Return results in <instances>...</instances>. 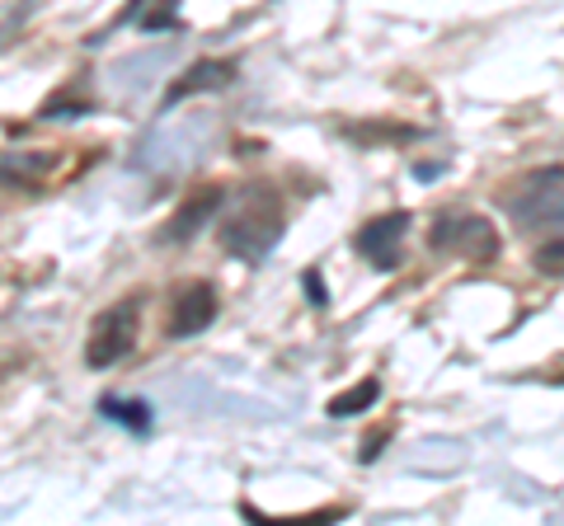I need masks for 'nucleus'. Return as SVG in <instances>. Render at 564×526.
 I'll use <instances>...</instances> for the list:
<instances>
[{
    "label": "nucleus",
    "instance_id": "obj_10",
    "mask_svg": "<svg viewBox=\"0 0 564 526\" xmlns=\"http://www.w3.org/2000/svg\"><path fill=\"white\" fill-rule=\"evenodd\" d=\"M381 395V385L377 381H362V385H352V391H344V395H334L329 399V414L334 418H352V414H362L372 399Z\"/></svg>",
    "mask_w": 564,
    "mask_h": 526
},
{
    "label": "nucleus",
    "instance_id": "obj_4",
    "mask_svg": "<svg viewBox=\"0 0 564 526\" xmlns=\"http://www.w3.org/2000/svg\"><path fill=\"white\" fill-rule=\"evenodd\" d=\"M429 244H433V250H443V254L475 259V263L499 259V231H494L485 217H475V212H447V217H437Z\"/></svg>",
    "mask_w": 564,
    "mask_h": 526
},
{
    "label": "nucleus",
    "instance_id": "obj_7",
    "mask_svg": "<svg viewBox=\"0 0 564 526\" xmlns=\"http://www.w3.org/2000/svg\"><path fill=\"white\" fill-rule=\"evenodd\" d=\"M221 202H226V188L221 184H203L198 193H188V198L180 202V212H174L170 226H165V240H174V244L193 240L212 217L221 212Z\"/></svg>",
    "mask_w": 564,
    "mask_h": 526
},
{
    "label": "nucleus",
    "instance_id": "obj_9",
    "mask_svg": "<svg viewBox=\"0 0 564 526\" xmlns=\"http://www.w3.org/2000/svg\"><path fill=\"white\" fill-rule=\"evenodd\" d=\"M99 414L109 418V424L132 428V432H147L151 428V405H147V399H118V395H109L99 405Z\"/></svg>",
    "mask_w": 564,
    "mask_h": 526
},
{
    "label": "nucleus",
    "instance_id": "obj_11",
    "mask_svg": "<svg viewBox=\"0 0 564 526\" xmlns=\"http://www.w3.org/2000/svg\"><path fill=\"white\" fill-rule=\"evenodd\" d=\"M532 263H536V273H545V277H564V240H545L541 250L532 254Z\"/></svg>",
    "mask_w": 564,
    "mask_h": 526
},
{
    "label": "nucleus",
    "instance_id": "obj_8",
    "mask_svg": "<svg viewBox=\"0 0 564 526\" xmlns=\"http://www.w3.org/2000/svg\"><path fill=\"white\" fill-rule=\"evenodd\" d=\"M231 80H236V62H193L188 72L165 90V109H170V103H180V99H188V95L226 90Z\"/></svg>",
    "mask_w": 564,
    "mask_h": 526
},
{
    "label": "nucleus",
    "instance_id": "obj_6",
    "mask_svg": "<svg viewBox=\"0 0 564 526\" xmlns=\"http://www.w3.org/2000/svg\"><path fill=\"white\" fill-rule=\"evenodd\" d=\"M404 231H410V212H391V217L367 221L352 244H358L362 259H372L377 269H400V259H404L400 240H404Z\"/></svg>",
    "mask_w": 564,
    "mask_h": 526
},
{
    "label": "nucleus",
    "instance_id": "obj_2",
    "mask_svg": "<svg viewBox=\"0 0 564 526\" xmlns=\"http://www.w3.org/2000/svg\"><path fill=\"white\" fill-rule=\"evenodd\" d=\"M499 207L522 226V231H536V226H564V165L532 169V174H522V179H513L508 188H499Z\"/></svg>",
    "mask_w": 564,
    "mask_h": 526
},
{
    "label": "nucleus",
    "instance_id": "obj_1",
    "mask_svg": "<svg viewBox=\"0 0 564 526\" xmlns=\"http://www.w3.org/2000/svg\"><path fill=\"white\" fill-rule=\"evenodd\" d=\"M282 226H288L282 193L273 184H254V188H245V198H236V207L221 217L217 240L231 259L263 263L273 254V244L282 240Z\"/></svg>",
    "mask_w": 564,
    "mask_h": 526
},
{
    "label": "nucleus",
    "instance_id": "obj_3",
    "mask_svg": "<svg viewBox=\"0 0 564 526\" xmlns=\"http://www.w3.org/2000/svg\"><path fill=\"white\" fill-rule=\"evenodd\" d=\"M137 335H141V302L137 296H122V302H113L109 310L95 315L90 339H85V362H90L95 372L122 362L137 348Z\"/></svg>",
    "mask_w": 564,
    "mask_h": 526
},
{
    "label": "nucleus",
    "instance_id": "obj_12",
    "mask_svg": "<svg viewBox=\"0 0 564 526\" xmlns=\"http://www.w3.org/2000/svg\"><path fill=\"white\" fill-rule=\"evenodd\" d=\"M306 292H311V296H306L311 306H325V302H329V296H325V283H321L315 273H306Z\"/></svg>",
    "mask_w": 564,
    "mask_h": 526
},
{
    "label": "nucleus",
    "instance_id": "obj_5",
    "mask_svg": "<svg viewBox=\"0 0 564 526\" xmlns=\"http://www.w3.org/2000/svg\"><path fill=\"white\" fill-rule=\"evenodd\" d=\"M217 320V292H212V283H184L180 292H174L170 302V339H193L203 335V329Z\"/></svg>",
    "mask_w": 564,
    "mask_h": 526
}]
</instances>
